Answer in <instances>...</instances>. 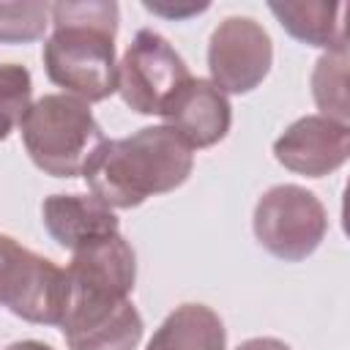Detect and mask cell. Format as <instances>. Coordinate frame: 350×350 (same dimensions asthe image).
<instances>
[{
	"instance_id": "cell-1",
	"label": "cell",
	"mask_w": 350,
	"mask_h": 350,
	"mask_svg": "<svg viewBox=\"0 0 350 350\" xmlns=\"http://www.w3.org/2000/svg\"><path fill=\"white\" fill-rule=\"evenodd\" d=\"M118 19L120 8L112 0L52 3L49 22L55 30L41 55L46 77L85 104L109 98L118 90Z\"/></svg>"
},
{
	"instance_id": "cell-2",
	"label": "cell",
	"mask_w": 350,
	"mask_h": 350,
	"mask_svg": "<svg viewBox=\"0 0 350 350\" xmlns=\"http://www.w3.org/2000/svg\"><path fill=\"white\" fill-rule=\"evenodd\" d=\"M191 148L167 126H145L123 139H104L82 178L93 197L112 211H129L148 197L167 194L189 180Z\"/></svg>"
},
{
	"instance_id": "cell-3",
	"label": "cell",
	"mask_w": 350,
	"mask_h": 350,
	"mask_svg": "<svg viewBox=\"0 0 350 350\" xmlns=\"http://www.w3.org/2000/svg\"><path fill=\"white\" fill-rule=\"evenodd\" d=\"M19 131L33 164L52 178H79L107 139L90 104L68 93H46L33 101Z\"/></svg>"
},
{
	"instance_id": "cell-4",
	"label": "cell",
	"mask_w": 350,
	"mask_h": 350,
	"mask_svg": "<svg viewBox=\"0 0 350 350\" xmlns=\"http://www.w3.org/2000/svg\"><path fill=\"white\" fill-rule=\"evenodd\" d=\"M0 306L36 325H60L68 306L66 268L0 232Z\"/></svg>"
},
{
	"instance_id": "cell-5",
	"label": "cell",
	"mask_w": 350,
	"mask_h": 350,
	"mask_svg": "<svg viewBox=\"0 0 350 350\" xmlns=\"http://www.w3.org/2000/svg\"><path fill=\"white\" fill-rule=\"evenodd\" d=\"M252 227L265 252L284 262H301L323 243L328 213L314 191L295 183H279L257 200Z\"/></svg>"
},
{
	"instance_id": "cell-6",
	"label": "cell",
	"mask_w": 350,
	"mask_h": 350,
	"mask_svg": "<svg viewBox=\"0 0 350 350\" xmlns=\"http://www.w3.org/2000/svg\"><path fill=\"white\" fill-rule=\"evenodd\" d=\"M189 79V66L175 46L148 27L131 38L118 63V93L137 115H161Z\"/></svg>"
},
{
	"instance_id": "cell-7",
	"label": "cell",
	"mask_w": 350,
	"mask_h": 350,
	"mask_svg": "<svg viewBox=\"0 0 350 350\" xmlns=\"http://www.w3.org/2000/svg\"><path fill=\"white\" fill-rule=\"evenodd\" d=\"M273 66V44L268 30L252 16H227L208 41L211 82L227 93H252Z\"/></svg>"
},
{
	"instance_id": "cell-8",
	"label": "cell",
	"mask_w": 350,
	"mask_h": 350,
	"mask_svg": "<svg viewBox=\"0 0 350 350\" xmlns=\"http://www.w3.org/2000/svg\"><path fill=\"white\" fill-rule=\"evenodd\" d=\"M66 279L68 301L129 298L137 282V254L120 232L109 235L71 252Z\"/></svg>"
},
{
	"instance_id": "cell-9",
	"label": "cell",
	"mask_w": 350,
	"mask_h": 350,
	"mask_svg": "<svg viewBox=\"0 0 350 350\" xmlns=\"http://www.w3.org/2000/svg\"><path fill=\"white\" fill-rule=\"evenodd\" d=\"M60 328L68 350H137L145 334L131 298L68 301Z\"/></svg>"
},
{
	"instance_id": "cell-10",
	"label": "cell",
	"mask_w": 350,
	"mask_h": 350,
	"mask_svg": "<svg viewBox=\"0 0 350 350\" xmlns=\"http://www.w3.org/2000/svg\"><path fill=\"white\" fill-rule=\"evenodd\" d=\"M273 156L290 172L306 178L331 175L350 156V126L325 115H304L276 137Z\"/></svg>"
},
{
	"instance_id": "cell-11",
	"label": "cell",
	"mask_w": 350,
	"mask_h": 350,
	"mask_svg": "<svg viewBox=\"0 0 350 350\" xmlns=\"http://www.w3.org/2000/svg\"><path fill=\"white\" fill-rule=\"evenodd\" d=\"M164 126L172 129L191 150L221 142L232 126V107L227 96L211 82L191 77L164 107Z\"/></svg>"
},
{
	"instance_id": "cell-12",
	"label": "cell",
	"mask_w": 350,
	"mask_h": 350,
	"mask_svg": "<svg viewBox=\"0 0 350 350\" xmlns=\"http://www.w3.org/2000/svg\"><path fill=\"white\" fill-rule=\"evenodd\" d=\"M44 230L63 249L77 252L120 232V221L109 205L93 194H52L41 205Z\"/></svg>"
},
{
	"instance_id": "cell-13",
	"label": "cell",
	"mask_w": 350,
	"mask_h": 350,
	"mask_svg": "<svg viewBox=\"0 0 350 350\" xmlns=\"http://www.w3.org/2000/svg\"><path fill=\"white\" fill-rule=\"evenodd\" d=\"M271 14L279 25L301 44L320 46L328 52L347 49L345 38V3H325V0H298V3H268Z\"/></svg>"
},
{
	"instance_id": "cell-14",
	"label": "cell",
	"mask_w": 350,
	"mask_h": 350,
	"mask_svg": "<svg viewBox=\"0 0 350 350\" xmlns=\"http://www.w3.org/2000/svg\"><path fill=\"white\" fill-rule=\"evenodd\" d=\"M227 328L205 304H180L156 328L145 350H224Z\"/></svg>"
},
{
	"instance_id": "cell-15",
	"label": "cell",
	"mask_w": 350,
	"mask_h": 350,
	"mask_svg": "<svg viewBox=\"0 0 350 350\" xmlns=\"http://www.w3.org/2000/svg\"><path fill=\"white\" fill-rule=\"evenodd\" d=\"M312 96L317 109L325 118L347 123L350 104H347V49L325 52L312 71Z\"/></svg>"
},
{
	"instance_id": "cell-16",
	"label": "cell",
	"mask_w": 350,
	"mask_h": 350,
	"mask_svg": "<svg viewBox=\"0 0 350 350\" xmlns=\"http://www.w3.org/2000/svg\"><path fill=\"white\" fill-rule=\"evenodd\" d=\"M33 104V77L19 63H0V142L22 126Z\"/></svg>"
},
{
	"instance_id": "cell-17",
	"label": "cell",
	"mask_w": 350,
	"mask_h": 350,
	"mask_svg": "<svg viewBox=\"0 0 350 350\" xmlns=\"http://www.w3.org/2000/svg\"><path fill=\"white\" fill-rule=\"evenodd\" d=\"M49 25V3L0 0V44H30Z\"/></svg>"
},
{
	"instance_id": "cell-18",
	"label": "cell",
	"mask_w": 350,
	"mask_h": 350,
	"mask_svg": "<svg viewBox=\"0 0 350 350\" xmlns=\"http://www.w3.org/2000/svg\"><path fill=\"white\" fill-rule=\"evenodd\" d=\"M142 5L150 14H159V16H167V19H189L194 14L208 11V3H150V0H145Z\"/></svg>"
},
{
	"instance_id": "cell-19",
	"label": "cell",
	"mask_w": 350,
	"mask_h": 350,
	"mask_svg": "<svg viewBox=\"0 0 350 350\" xmlns=\"http://www.w3.org/2000/svg\"><path fill=\"white\" fill-rule=\"evenodd\" d=\"M235 350H293V347L276 336H254V339L241 342Z\"/></svg>"
},
{
	"instance_id": "cell-20",
	"label": "cell",
	"mask_w": 350,
	"mask_h": 350,
	"mask_svg": "<svg viewBox=\"0 0 350 350\" xmlns=\"http://www.w3.org/2000/svg\"><path fill=\"white\" fill-rule=\"evenodd\" d=\"M5 350H55V347H49V345H44V342H38V339H22V342L8 345Z\"/></svg>"
}]
</instances>
